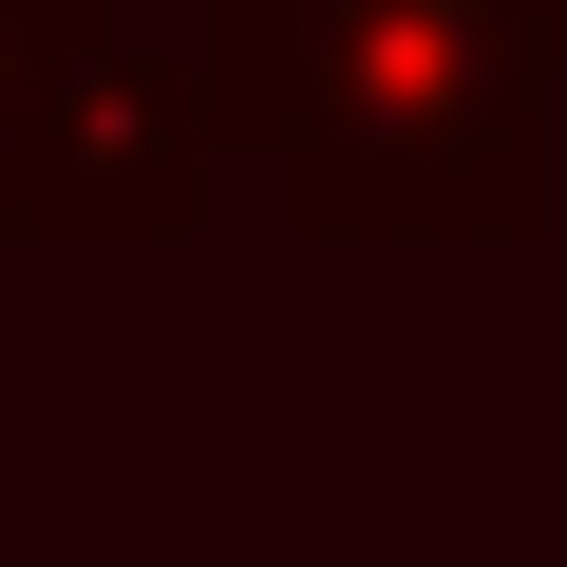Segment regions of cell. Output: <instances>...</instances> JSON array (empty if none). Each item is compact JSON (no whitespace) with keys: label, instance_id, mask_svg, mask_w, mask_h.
Wrapping results in <instances>:
<instances>
[{"label":"cell","instance_id":"6da1fadb","mask_svg":"<svg viewBox=\"0 0 567 567\" xmlns=\"http://www.w3.org/2000/svg\"><path fill=\"white\" fill-rule=\"evenodd\" d=\"M208 171H265L303 246H529L548 227V0H189Z\"/></svg>","mask_w":567,"mask_h":567},{"label":"cell","instance_id":"7a4b0ae2","mask_svg":"<svg viewBox=\"0 0 567 567\" xmlns=\"http://www.w3.org/2000/svg\"><path fill=\"white\" fill-rule=\"evenodd\" d=\"M20 39V246H189L208 227V114L133 0H0Z\"/></svg>","mask_w":567,"mask_h":567},{"label":"cell","instance_id":"3957f363","mask_svg":"<svg viewBox=\"0 0 567 567\" xmlns=\"http://www.w3.org/2000/svg\"><path fill=\"white\" fill-rule=\"evenodd\" d=\"M0 246H20V39H0Z\"/></svg>","mask_w":567,"mask_h":567},{"label":"cell","instance_id":"277c9868","mask_svg":"<svg viewBox=\"0 0 567 567\" xmlns=\"http://www.w3.org/2000/svg\"><path fill=\"white\" fill-rule=\"evenodd\" d=\"M548 58H567V0H548Z\"/></svg>","mask_w":567,"mask_h":567}]
</instances>
